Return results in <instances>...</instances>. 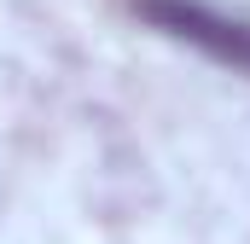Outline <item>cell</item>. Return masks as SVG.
<instances>
[{"label": "cell", "instance_id": "obj_1", "mask_svg": "<svg viewBox=\"0 0 250 244\" xmlns=\"http://www.w3.org/2000/svg\"><path fill=\"white\" fill-rule=\"evenodd\" d=\"M134 12L151 29H163L169 41H187L204 59L250 76V18H233L209 0H134Z\"/></svg>", "mask_w": 250, "mask_h": 244}]
</instances>
